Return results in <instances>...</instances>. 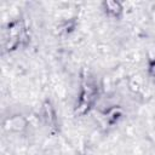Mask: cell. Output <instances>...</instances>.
<instances>
[{
  "instance_id": "cell-1",
  "label": "cell",
  "mask_w": 155,
  "mask_h": 155,
  "mask_svg": "<svg viewBox=\"0 0 155 155\" xmlns=\"http://www.w3.org/2000/svg\"><path fill=\"white\" fill-rule=\"evenodd\" d=\"M105 5H107V8H108V12H111L114 16H116L121 11V7H120V5L117 2L110 1V2H107Z\"/></svg>"
}]
</instances>
